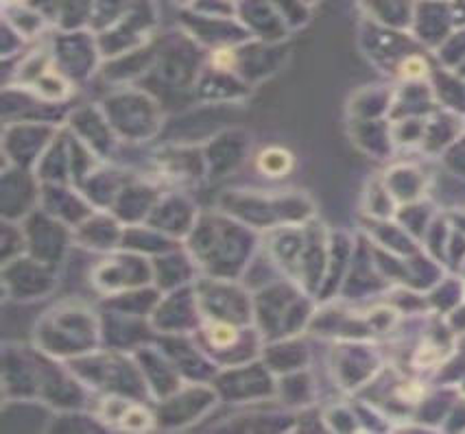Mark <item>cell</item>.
<instances>
[{"mask_svg": "<svg viewBox=\"0 0 465 434\" xmlns=\"http://www.w3.org/2000/svg\"><path fill=\"white\" fill-rule=\"evenodd\" d=\"M424 72H426V64H424L421 59H417V57H415V59H409L407 64L402 66V74H405V77L417 79V77H421Z\"/></svg>", "mask_w": 465, "mask_h": 434, "instance_id": "obj_1", "label": "cell"}]
</instances>
